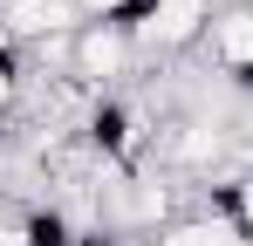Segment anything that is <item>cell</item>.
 <instances>
[{
	"instance_id": "obj_2",
	"label": "cell",
	"mask_w": 253,
	"mask_h": 246,
	"mask_svg": "<svg viewBox=\"0 0 253 246\" xmlns=\"http://www.w3.org/2000/svg\"><path fill=\"white\" fill-rule=\"evenodd\" d=\"M206 28H212V0H144L130 35L144 55H185L206 41Z\"/></svg>"
},
{
	"instance_id": "obj_4",
	"label": "cell",
	"mask_w": 253,
	"mask_h": 246,
	"mask_svg": "<svg viewBox=\"0 0 253 246\" xmlns=\"http://www.w3.org/2000/svg\"><path fill=\"white\" fill-rule=\"evenodd\" d=\"M21 82H28L21 55H0V144H7V130H14V117H21Z\"/></svg>"
},
{
	"instance_id": "obj_5",
	"label": "cell",
	"mask_w": 253,
	"mask_h": 246,
	"mask_svg": "<svg viewBox=\"0 0 253 246\" xmlns=\"http://www.w3.org/2000/svg\"><path fill=\"white\" fill-rule=\"evenodd\" d=\"M76 14H83V21H124V28H137L144 0H76Z\"/></svg>"
},
{
	"instance_id": "obj_3",
	"label": "cell",
	"mask_w": 253,
	"mask_h": 246,
	"mask_svg": "<svg viewBox=\"0 0 253 246\" xmlns=\"http://www.w3.org/2000/svg\"><path fill=\"white\" fill-rule=\"evenodd\" d=\"M158 246H253V240H240V233L219 219V205L206 199V212H192V219L165 226V233H158Z\"/></svg>"
},
{
	"instance_id": "obj_1",
	"label": "cell",
	"mask_w": 253,
	"mask_h": 246,
	"mask_svg": "<svg viewBox=\"0 0 253 246\" xmlns=\"http://www.w3.org/2000/svg\"><path fill=\"white\" fill-rule=\"evenodd\" d=\"M137 55H144V48H137V35H130L124 21H83V28H76V62H69V76L83 82V89H96V96H110V89L130 76Z\"/></svg>"
}]
</instances>
